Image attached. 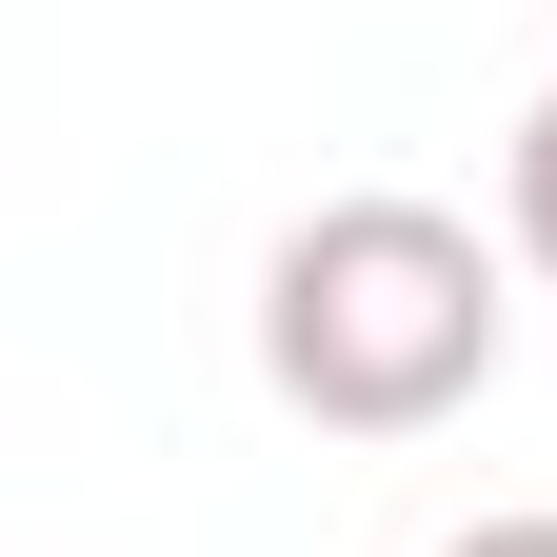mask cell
I'll list each match as a JSON object with an SVG mask.
<instances>
[{"label":"cell","instance_id":"2","mask_svg":"<svg viewBox=\"0 0 557 557\" xmlns=\"http://www.w3.org/2000/svg\"><path fill=\"white\" fill-rule=\"evenodd\" d=\"M498 220H518V259L557 278V81H537V120H518V160H498Z\"/></svg>","mask_w":557,"mask_h":557},{"label":"cell","instance_id":"1","mask_svg":"<svg viewBox=\"0 0 557 557\" xmlns=\"http://www.w3.org/2000/svg\"><path fill=\"white\" fill-rule=\"evenodd\" d=\"M498 239L458 220V199H319V220H278L259 259V379L319 418V438H438V418L498 379Z\"/></svg>","mask_w":557,"mask_h":557},{"label":"cell","instance_id":"3","mask_svg":"<svg viewBox=\"0 0 557 557\" xmlns=\"http://www.w3.org/2000/svg\"><path fill=\"white\" fill-rule=\"evenodd\" d=\"M438 557H557V518H478V537H438Z\"/></svg>","mask_w":557,"mask_h":557}]
</instances>
